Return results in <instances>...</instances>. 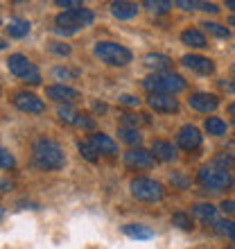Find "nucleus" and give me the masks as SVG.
I'll list each match as a JSON object with an SVG mask.
<instances>
[{"label": "nucleus", "mask_w": 235, "mask_h": 249, "mask_svg": "<svg viewBox=\"0 0 235 249\" xmlns=\"http://www.w3.org/2000/svg\"><path fill=\"white\" fill-rule=\"evenodd\" d=\"M203 127H206V131L210 136H224L226 134V123L222 118H206Z\"/></svg>", "instance_id": "nucleus-23"}, {"label": "nucleus", "mask_w": 235, "mask_h": 249, "mask_svg": "<svg viewBox=\"0 0 235 249\" xmlns=\"http://www.w3.org/2000/svg\"><path fill=\"white\" fill-rule=\"evenodd\" d=\"M93 54H95L100 61H104V64H109V66H118V68L131 64V59H134V54H131L129 48L120 46L116 41H98L95 48H93Z\"/></svg>", "instance_id": "nucleus-4"}, {"label": "nucleus", "mask_w": 235, "mask_h": 249, "mask_svg": "<svg viewBox=\"0 0 235 249\" xmlns=\"http://www.w3.org/2000/svg\"><path fill=\"white\" fill-rule=\"evenodd\" d=\"M91 145L95 147V152H98V154H106V157H113V154H118V143L113 141L111 136L100 134V131L91 136Z\"/></svg>", "instance_id": "nucleus-15"}, {"label": "nucleus", "mask_w": 235, "mask_h": 249, "mask_svg": "<svg viewBox=\"0 0 235 249\" xmlns=\"http://www.w3.org/2000/svg\"><path fill=\"white\" fill-rule=\"evenodd\" d=\"M122 233L124 236H129V238H134V240H150V238H154L151 229H147V227H143V224H124Z\"/></svg>", "instance_id": "nucleus-20"}, {"label": "nucleus", "mask_w": 235, "mask_h": 249, "mask_svg": "<svg viewBox=\"0 0 235 249\" xmlns=\"http://www.w3.org/2000/svg\"><path fill=\"white\" fill-rule=\"evenodd\" d=\"M154 161H156L154 154L147 150H140V147L129 150L124 154V163L129 168H134V170H150V168H154Z\"/></svg>", "instance_id": "nucleus-11"}, {"label": "nucleus", "mask_w": 235, "mask_h": 249, "mask_svg": "<svg viewBox=\"0 0 235 249\" xmlns=\"http://www.w3.org/2000/svg\"><path fill=\"white\" fill-rule=\"evenodd\" d=\"M79 152H82V157H84L86 161H91V163L98 161V152H95V147L91 145V141H88V143H82V141H79Z\"/></svg>", "instance_id": "nucleus-30"}, {"label": "nucleus", "mask_w": 235, "mask_h": 249, "mask_svg": "<svg viewBox=\"0 0 235 249\" xmlns=\"http://www.w3.org/2000/svg\"><path fill=\"white\" fill-rule=\"evenodd\" d=\"M217 227H222L224 233L235 243V222H222V224H217Z\"/></svg>", "instance_id": "nucleus-36"}, {"label": "nucleus", "mask_w": 235, "mask_h": 249, "mask_svg": "<svg viewBox=\"0 0 235 249\" xmlns=\"http://www.w3.org/2000/svg\"><path fill=\"white\" fill-rule=\"evenodd\" d=\"M7 32H9V36H14V39H23V36L30 34V23H27L25 18H12L7 23Z\"/></svg>", "instance_id": "nucleus-21"}, {"label": "nucleus", "mask_w": 235, "mask_h": 249, "mask_svg": "<svg viewBox=\"0 0 235 249\" xmlns=\"http://www.w3.org/2000/svg\"><path fill=\"white\" fill-rule=\"evenodd\" d=\"M145 7L151 14H165L172 9V2H168V0H145Z\"/></svg>", "instance_id": "nucleus-27"}, {"label": "nucleus", "mask_w": 235, "mask_h": 249, "mask_svg": "<svg viewBox=\"0 0 235 249\" xmlns=\"http://www.w3.org/2000/svg\"><path fill=\"white\" fill-rule=\"evenodd\" d=\"M77 127H84V129H93V127H95V120L88 118V116H79Z\"/></svg>", "instance_id": "nucleus-39"}, {"label": "nucleus", "mask_w": 235, "mask_h": 249, "mask_svg": "<svg viewBox=\"0 0 235 249\" xmlns=\"http://www.w3.org/2000/svg\"><path fill=\"white\" fill-rule=\"evenodd\" d=\"M201 131L197 129V127H192V124H183L181 129H179V134H176V143H179V147L185 152H192L197 150L199 145H201Z\"/></svg>", "instance_id": "nucleus-10"}, {"label": "nucleus", "mask_w": 235, "mask_h": 249, "mask_svg": "<svg viewBox=\"0 0 235 249\" xmlns=\"http://www.w3.org/2000/svg\"><path fill=\"white\" fill-rule=\"evenodd\" d=\"M172 224L183 231H192V220H190L188 213H174L172 215Z\"/></svg>", "instance_id": "nucleus-28"}, {"label": "nucleus", "mask_w": 235, "mask_h": 249, "mask_svg": "<svg viewBox=\"0 0 235 249\" xmlns=\"http://www.w3.org/2000/svg\"><path fill=\"white\" fill-rule=\"evenodd\" d=\"M52 77L54 79H75L77 77V71H68L64 66H59V68H52Z\"/></svg>", "instance_id": "nucleus-31"}, {"label": "nucleus", "mask_w": 235, "mask_h": 249, "mask_svg": "<svg viewBox=\"0 0 235 249\" xmlns=\"http://www.w3.org/2000/svg\"><path fill=\"white\" fill-rule=\"evenodd\" d=\"M192 213H195L201 222H208V220H213L217 213L215 206H210V204H197V206H192Z\"/></svg>", "instance_id": "nucleus-24"}, {"label": "nucleus", "mask_w": 235, "mask_h": 249, "mask_svg": "<svg viewBox=\"0 0 235 249\" xmlns=\"http://www.w3.org/2000/svg\"><path fill=\"white\" fill-rule=\"evenodd\" d=\"M57 116H59V120L66 124H77L79 123V113L75 111V109H70V107H59Z\"/></svg>", "instance_id": "nucleus-25"}, {"label": "nucleus", "mask_w": 235, "mask_h": 249, "mask_svg": "<svg viewBox=\"0 0 235 249\" xmlns=\"http://www.w3.org/2000/svg\"><path fill=\"white\" fill-rule=\"evenodd\" d=\"M93 20H95V14H93L91 9H86V7L72 9V12H64L54 18V23H57L54 32L61 34V36H64V34H75V32H79V30H84V27L93 25Z\"/></svg>", "instance_id": "nucleus-2"}, {"label": "nucleus", "mask_w": 235, "mask_h": 249, "mask_svg": "<svg viewBox=\"0 0 235 249\" xmlns=\"http://www.w3.org/2000/svg\"><path fill=\"white\" fill-rule=\"evenodd\" d=\"M0 165H2V170H12V168H14V157L9 154V150H7V147H2V150H0Z\"/></svg>", "instance_id": "nucleus-34"}, {"label": "nucleus", "mask_w": 235, "mask_h": 249, "mask_svg": "<svg viewBox=\"0 0 235 249\" xmlns=\"http://www.w3.org/2000/svg\"><path fill=\"white\" fill-rule=\"evenodd\" d=\"M120 138H122L124 143H129V145H138L143 136L138 134V129H127V127H122V129H120Z\"/></svg>", "instance_id": "nucleus-29"}, {"label": "nucleus", "mask_w": 235, "mask_h": 249, "mask_svg": "<svg viewBox=\"0 0 235 249\" xmlns=\"http://www.w3.org/2000/svg\"><path fill=\"white\" fill-rule=\"evenodd\" d=\"M48 50H50L52 54H59V57H68V54L72 53L70 46H66V43H50Z\"/></svg>", "instance_id": "nucleus-33"}, {"label": "nucleus", "mask_w": 235, "mask_h": 249, "mask_svg": "<svg viewBox=\"0 0 235 249\" xmlns=\"http://www.w3.org/2000/svg\"><path fill=\"white\" fill-rule=\"evenodd\" d=\"M14 107L23 113H43L46 111L43 100H39L34 93H27V91H20L14 95Z\"/></svg>", "instance_id": "nucleus-9"}, {"label": "nucleus", "mask_w": 235, "mask_h": 249, "mask_svg": "<svg viewBox=\"0 0 235 249\" xmlns=\"http://www.w3.org/2000/svg\"><path fill=\"white\" fill-rule=\"evenodd\" d=\"M226 7H229V9H235V0H226Z\"/></svg>", "instance_id": "nucleus-42"}, {"label": "nucleus", "mask_w": 235, "mask_h": 249, "mask_svg": "<svg viewBox=\"0 0 235 249\" xmlns=\"http://www.w3.org/2000/svg\"><path fill=\"white\" fill-rule=\"evenodd\" d=\"M170 57H165V54H158V53H150L145 54V66L147 68H151V71L156 72H163L165 68H170Z\"/></svg>", "instance_id": "nucleus-19"}, {"label": "nucleus", "mask_w": 235, "mask_h": 249, "mask_svg": "<svg viewBox=\"0 0 235 249\" xmlns=\"http://www.w3.org/2000/svg\"><path fill=\"white\" fill-rule=\"evenodd\" d=\"M229 111H231V113H233V116H235V102H231V105H229Z\"/></svg>", "instance_id": "nucleus-43"}, {"label": "nucleus", "mask_w": 235, "mask_h": 249, "mask_svg": "<svg viewBox=\"0 0 235 249\" xmlns=\"http://www.w3.org/2000/svg\"><path fill=\"white\" fill-rule=\"evenodd\" d=\"M151 154H154V159H158V161H165V163H170V161H176V147L172 143H165V141H154L151 143Z\"/></svg>", "instance_id": "nucleus-16"}, {"label": "nucleus", "mask_w": 235, "mask_h": 249, "mask_svg": "<svg viewBox=\"0 0 235 249\" xmlns=\"http://www.w3.org/2000/svg\"><path fill=\"white\" fill-rule=\"evenodd\" d=\"M231 71H233V72H235V66H233V68H231Z\"/></svg>", "instance_id": "nucleus-45"}, {"label": "nucleus", "mask_w": 235, "mask_h": 249, "mask_svg": "<svg viewBox=\"0 0 235 249\" xmlns=\"http://www.w3.org/2000/svg\"><path fill=\"white\" fill-rule=\"evenodd\" d=\"M229 25H231V27H235V16H231V20H229Z\"/></svg>", "instance_id": "nucleus-44"}, {"label": "nucleus", "mask_w": 235, "mask_h": 249, "mask_svg": "<svg viewBox=\"0 0 235 249\" xmlns=\"http://www.w3.org/2000/svg\"><path fill=\"white\" fill-rule=\"evenodd\" d=\"M120 102H122L124 107H138V105H140V100H138L136 95H122V98H120Z\"/></svg>", "instance_id": "nucleus-38"}, {"label": "nucleus", "mask_w": 235, "mask_h": 249, "mask_svg": "<svg viewBox=\"0 0 235 249\" xmlns=\"http://www.w3.org/2000/svg\"><path fill=\"white\" fill-rule=\"evenodd\" d=\"M215 165H219V168H224V170H233V165H235V159L231 157V154H219V157L215 159Z\"/></svg>", "instance_id": "nucleus-32"}, {"label": "nucleus", "mask_w": 235, "mask_h": 249, "mask_svg": "<svg viewBox=\"0 0 235 249\" xmlns=\"http://www.w3.org/2000/svg\"><path fill=\"white\" fill-rule=\"evenodd\" d=\"M201 27L206 30L208 34H213V36H217V39H229V27H224V25H219V23H201Z\"/></svg>", "instance_id": "nucleus-26"}, {"label": "nucleus", "mask_w": 235, "mask_h": 249, "mask_svg": "<svg viewBox=\"0 0 235 249\" xmlns=\"http://www.w3.org/2000/svg\"><path fill=\"white\" fill-rule=\"evenodd\" d=\"M7 66H9V72H12L14 77L23 79V82H27V84H41V72L39 68L32 64V61L27 59L25 54H9V59H7Z\"/></svg>", "instance_id": "nucleus-6"}, {"label": "nucleus", "mask_w": 235, "mask_h": 249, "mask_svg": "<svg viewBox=\"0 0 235 249\" xmlns=\"http://www.w3.org/2000/svg\"><path fill=\"white\" fill-rule=\"evenodd\" d=\"M188 102H190V107L199 113H210L219 107V98L213 95V93H192Z\"/></svg>", "instance_id": "nucleus-13"}, {"label": "nucleus", "mask_w": 235, "mask_h": 249, "mask_svg": "<svg viewBox=\"0 0 235 249\" xmlns=\"http://www.w3.org/2000/svg\"><path fill=\"white\" fill-rule=\"evenodd\" d=\"M131 195L140 199V202H147V204H154V202H161L165 197V188L163 184H158L154 179H147V177H138L134 179L129 184Z\"/></svg>", "instance_id": "nucleus-5"}, {"label": "nucleus", "mask_w": 235, "mask_h": 249, "mask_svg": "<svg viewBox=\"0 0 235 249\" xmlns=\"http://www.w3.org/2000/svg\"><path fill=\"white\" fill-rule=\"evenodd\" d=\"M143 89L151 93H163V95H174V93L185 89V79L176 72H154L143 79Z\"/></svg>", "instance_id": "nucleus-3"}, {"label": "nucleus", "mask_w": 235, "mask_h": 249, "mask_svg": "<svg viewBox=\"0 0 235 249\" xmlns=\"http://www.w3.org/2000/svg\"><path fill=\"white\" fill-rule=\"evenodd\" d=\"M122 124L129 129V127H134L136 129V124H138V118H134V116H129V113H124L122 116Z\"/></svg>", "instance_id": "nucleus-40"}, {"label": "nucleus", "mask_w": 235, "mask_h": 249, "mask_svg": "<svg viewBox=\"0 0 235 249\" xmlns=\"http://www.w3.org/2000/svg\"><path fill=\"white\" fill-rule=\"evenodd\" d=\"M181 64L190 71H195L197 75H210V72L215 71V66L208 57H201V54H183Z\"/></svg>", "instance_id": "nucleus-14"}, {"label": "nucleus", "mask_w": 235, "mask_h": 249, "mask_svg": "<svg viewBox=\"0 0 235 249\" xmlns=\"http://www.w3.org/2000/svg\"><path fill=\"white\" fill-rule=\"evenodd\" d=\"M181 41L190 48H206V36H203L199 30H183Z\"/></svg>", "instance_id": "nucleus-22"}, {"label": "nucleus", "mask_w": 235, "mask_h": 249, "mask_svg": "<svg viewBox=\"0 0 235 249\" xmlns=\"http://www.w3.org/2000/svg\"><path fill=\"white\" fill-rule=\"evenodd\" d=\"M231 249H235V247H231Z\"/></svg>", "instance_id": "nucleus-46"}, {"label": "nucleus", "mask_w": 235, "mask_h": 249, "mask_svg": "<svg viewBox=\"0 0 235 249\" xmlns=\"http://www.w3.org/2000/svg\"><path fill=\"white\" fill-rule=\"evenodd\" d=\"M219 86H222L224 91H235V86L233 84H226V79H222V82H219Z\"/></svg>", "instance_id": "nucleus-41"}, {"label": "nucleus", "mask_w": 235, "mask_h": 249, "mask_svg": "<svg viewBox=\"0 0 235 249\" xmlns=\"http://www.w3.org/2000/svg\"><path fill=\"white\" fill-rule=\"evenodd\" d=\"M32 157L34 163L39 165L41 170H61L66 163V157L61 147L50 138H36L32 145Z\"/></svg>", "instance_id": "nucleus-1"}, {"label": "nucleus", "mask_w": 235, "mask_h": 249, "mask_svg": "<svg viewBox=\"0 0 235 249\" xmlns=\"http://www.w3.org/2000/svg\"><path fill=\"white\" fill-rule=\"evenodd\" d=\"M150 109L158 113H176L179 111V100H174V95H163V93H151L147 98Z\"/></svg>", "instance_id": "nucleus-12"}, {"label": "nucleus", "mask_w": 235, "mask_h": 249, "mask_svg": "<svg viewBox=\"0 0 235 249\" xmlns=\"http://www.w3.org/2000/svg\"><path fill=\"white\" fill-rule=\"evenodd\" d=\"M197 179L203 188H210V190H224L233 186V177H231L229 170H224L219 165H203L201 170L197 172Z\"/></svg>", "instance_id": "nucleus-7"}, {"label": "nucleus", "mask_w": 235, "mask_h": 249, "mask_svg": "<svg viewBox=\"0 0 235 249\" xmlns=\"http://www.w3.org/2000/svg\"><path fill=\"white\" fill-rule=\"evenodd\" d=\"M57 7H64V9L72 12V9H82V2L79 0H57Z\"/></svg>", "instance_id": "nucleus-35"}, {"label": "nucleus", "mask_w": 235, "mask_h": 249, "mask_svg": "<svg viewBox=\"0 0 235 249\" xmlns=\"http://www.w3.org/2000/svg\"><path fill=\"white\" fill-rule=\"evenodd\" d=\"M176 7H181L185 12H210V14H217L219 7L215 2H197V0H176L174 2Z\"/></svg>", "instance_id": "nucleus-18"}, {"label": "nucleus", "mask_w": 235, "mask_h": 249, "mask_svg": "<svg viewBox=\"0 0 235 249\" xmlns=\"http://www.w3.org/2000/svg\"><path fill=\"white\" fill-rule=\"evenodd\" d=\"M111 14L120 20H129L138 14V5L136 2H127V0H118L111 5Z\"/></svg>", "instance_id": "nucleus-17"}, {"label": "nucleus", "mask_w": 235, "mask_h": 249, "mask_svg": "<svg viewBox=\"0 0 235 249\" xmlns=\"http://www.w3.org/2000/svg\"><path fill=\"white\" fill-rule=\"evenodd\" d=\"M219 209H222V213H226V215H235V202L233 199H224Z\"/></svg>", "instance_id": "nucleus-37"}, {"label": "nucleus", "mask_w": 235, "mask_h": 249, "mask_svg": "<svg viewBox=\"0 0 235 249\" xmlns=\"http://www.w3.org/2000/svg\"><path fill=\"white\" fill-rule=\"evenodd\" d=\"M46 95L50 100H54L57 105H64V107H70L75 105L82 95H79V91H75V89H70V86L66 84H52L46 89Z\"/></svg>", "instance_id": "nucleus-8"}]
</instances>
